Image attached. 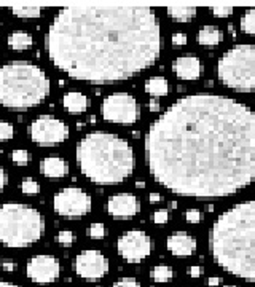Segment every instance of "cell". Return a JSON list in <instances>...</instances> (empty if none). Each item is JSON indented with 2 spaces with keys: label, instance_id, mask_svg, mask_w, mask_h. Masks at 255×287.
<instances>
[{
  "label": "cell",
  "instance_id": "f6af8a7d",
  "mask_svg": "<svg viewBox=\"0 0 255 287\" xmlns=\"http://www.w3.org/2000/svg\"><path fill=\"white\" fill-rule=\"evenodd\" d=\"M225 287H236V285H225Z\"/></svg>",
  "mask_w": 255,
  "mask_h": 287
},
{
  "label": "cell",
  "instance_id": "ffe728a7",
  "mask_svg": "<svg viewBox=\"0 0 255 287\" xmlns=\"http://www.w3.org/2000/svg\"><path fill=\"white\" fill-rule=\"evenodd\" d=\"M32 35L27 34V32H13V34H10L8 35V40H7V44H8V48H12L15 51H23V50H27L32 47Z\"/></svg>",
  "mask_w": 255,
  "mask_h": 287
},
{
  "label": "cell",
  "instance_id": "277c9868",
  "mask_svg": "<svg viewBox=\"0 0 255 287\" xmlns=\"http://www.w3.org/2000/svg\"><path fill=\"white\" fill-rule=\"evenodd\" d=\"M77 161L81 174L99 185L120 184L134 171V152L123 137L96 131L77 145Z\"/></svg>",
  "mask_w": 255,
  "mask_h": 287
},
{
  "label": "cell",
  "instance_id": "d6986e66",
  "mask_svg": "<svg viewBox=\"0 0 255 287\" xmlns=\"http://www.w3.org/2000/svg\"><path fill=\"white\" fill-rule=\"evenodd\" d=\"M198 44L203 47H216L220 44L222 34L216 26H204L198 32Z\"/></svg>",
  "mask_w": 255,
  "mask_h": 287
},
{
  "label": "cell",
  "instance_id": "60d3db41",
  "mask_svg": "<svg viewBox=\"0 0 255 287\" xmlns=\"http://www.w3.org/2000/svg\"><path fill=\"white\" fill-rule=\"evenodd\" d=\"M148 199H150L152 203H158V201H161L163 198H161V195H159V193H155V191H153V193H150V196H148Z\"/></svg>",
  "mask_w": 255,
  "mask_h": 287
},
{
  "label": "cell",
  "instance_id": "5bb4252c",
  "mask_svg": "<svg viewBox=\"0 0 255 287\" xmlns=\"http://www.w3.org/2000/svg\"><path fill=\"white\" fill-rule=\"evenodd\" d=\"M139 199L131 193H118L109 198L107 201V212L118 220L133 219L139 212Z\"/></svg>",
  "mask_w": 255,
  "mask_h": 287
},
{
  "label": "cell",
  "instance_id": "2e32d148",
  "mask_svg": "<svg viewBox=\"0 0 255 287\" xmlns=\"http://www.w3.org/2000/svg\"><path fill=\"white\" fill-rule=\"evenodd\" d=\"M173 70L180 80H198L203 72V64L196 56H180L174 61Z\"/></svg>",
  "mask_w": 255,
  "mask_h": 287
},
{
  "label": "cell",
  "instance_id": "e0dca14e",
  "mask_svg": "<svg viewBox=\"0 0 255 287\" xmlns=\"http://www.w3.org/2000/svg\"><path fill=\"white\" fill-rule=\"evenodd\" d=\"M40 173L50 179H61L69 174V163L58 156H47L40 163Z\"/></svg>",
  "mask_w": 255,
  "mask_h": 287
},
{
  "label": "cell",
  "instance_id": "9c48e42d",
  "mask_svg": "<svg viewBox=\"0 0 255 287\" xmlns=\"http://www.w3.org/2000/svg\"><path fill=\"white\" fill-rule=\"evenodd\" d=\"M55 212L66 219H80L91 211V196L81 188L67 187L59 190L53 198Z\"/></svg>",
  "mask_w": 255,
  "mask_h": 287
},
{
  "label": "cell",
  "instance_id": "d6a6232c",
  "mask_svg": "<svg viewBox=\"0 0 255 287\" xmlns=\"http://www.w3.org/2000/svg\"><path fill=\"white\" fill-rule=\"evenodd\" d=\"M112 287H141V284L137 282V279L134 278H121L116 281Z\"/></svg>",
  "mask_w": 255,
  "mask_h": 287
},
{
  "label": "cell",
  "instance_id": "ee69618b",
  "mask_svg": "<svg viewBox=\"0 0 255 287\" xmlns=\"http://www.w3.org/2000/svg\"><path fill=\"white\" fill-rule=\"evenodd\" d=\"M136 187H137V188H144L145 184H144V182H136Z\"/></svg>",
  "mask_w": 255,
  "mask_h": 287
},
{
  "label": "cell",
  "instance_id": "7a4b0ae2",
  "mask_svg": "<svg viewBox=\"0 0 255 287\" xmlns=\"http://www.w3.org/2000/svg\"><path fill=\"white\" fill-rule=\"evenodd\" d=\"M45 47L70 78L110 83L152 66L161 30L150 7H67L50 24Z\"/></svg>",
  "mask_w": 255,
  "mask_h": 287
},
{
  "label": "cell",
  "instance_id": "30bf717a",
  "mask_svg": "<svg viewBox=\"0 0 255 287\" xmlns=\"http://www.w3.org/2000/svg\"><path fill=\"white\" fill-rule=\"evenodd\" d=\"M69 126L55 118V116L44 115L40 118L34 120L29 126V136L30 139L38 145L50 147L56 145L69 139Z\"/></svg>",
  "mask_w": 255,
  "mask_h": 287
},
{
  "label": "cell",
  "instance_id": "ab89813d",
  "mask_svg": "<svg viewBox=\"0 0 255 287\" xmlns=\"http://www.w3.org/2000/svg\"><path fill=\"white\" fill-rule=\"evenodd\" d=\"M220 284V278H217V276H212V278L207 279V285L209 287H217Z\"/></svg>",
  "mask_w": 255,
  "mask_h": 287
},
{
  "label": "cell",
  "instance_id": "6da1fadb",
  "mask_svg": "<svg viewBox=\"0 0 255 287\" xmlns=\"http://www.w3.org/2000/svg\"><path fill=\"white\" fill-rule=\"evenodd\" d=\"M148 171L180 196L220 198L255 180V112L227 96L177 99L145 136Z\"/></svg>",
  "mask_w": 255,
  "mask_h": 287
},
{
  "label": "cell",
  "instance_id": "8fae6325",
  "mask_svg": "<svg viewBox=\"0 0 255 287\" xmlns=\"http://www.w3.org/2000/svg\"><path fill=\"white\" fill-rule=\"evenodd\" d=\"M116 249L128 263H139L150 255L152 239L142 230H130L118 238Z\"/></svg>",
  "mask_w": 255,
  "mask_h": 287
},
{
  "label": "cell",
  "instance_id": "52a82bcc",
  "mask_svg": "<svg viewBox=\"0 0 255 287\" xmlns=\"http://www.w3.org/2000/svg\"><path fill=\"white\" fill-rule=\"evenodd\" d=\"M219 80L235 91L255 90V45H235L217 62Z\"/></svg>",
  "mask_w": 255,
  "mask_h": 287
},
{
  "label": "cell",
  "instance_id": "cb8c5ba5",
  "mask_svg": "<svg viewBox=\"0 0 255 287\" xmlns=\"http://www.w3.org/2000/svg\"><path fill=\"white\" fill-rule=\"evenodd\" d=\"M8 10L18 18H38L41 15L40 7H10Z\"/></svg>",
  "mask_w": 255,
  "mask_h": 287
},
{
  "label": "cell",
  "instance_id": "4dcf8cb0",
  "mask_svg": "<svg viewBox=\"0 0 255 287\" xmlns=\"http://www.w3.org/2000/svg\"><path fill=\"white\" fill-rule=\"evenodd\" d=\"M210 13L217 18H227L233 13V7H212Z\"/></svg>",
  "mask_w": 255,
  "mask_h": 287
},
{
  "label": "cell",
  "instance_id": "4fadbf2b",
  "mask_svg": "<svg viewBox=\"0 0 255 287\" xmlns=\"http://www.w3.org/2000/svg\"><path fill=\"white\" fill-rule=\"evenodd\" d=\"M61 267L58 259L51 255H37L32 257L26 265V274L30 281L38 284H48L58 279Z\"/></svg>",
  "mask_w": 255,
  "mask_h": 287
},
{
  "label": "cell",
  "instance_id": "1f68e13d",
  "mask_svg": "<svg viewBox=\"0 0 255 287\" xmlns=\"http://www.w3.org/2000/svg\"><path fill=\"white\" fill-rule=\"evenodd\" d=\"M201 219H203V214H201V211L198 209H188L185 212V220L188 223H198L201 222Z\"/></svg>",
  "mask_w": 255,
  "mask_h": 287
},
{
  "label": "cell",
  "instance_id": "7c38bea8",
  "mask_svg": "<svg viewBox=\"0 0 255 287\" xmlns=\"http://www.w3.org/2000/svg\"><path fill=\"white\" fill-rule=\"evenodd\" d=\"M72 268L80 278L96 281L104 278L109 271V260L99 251H83L72 262Z\"/></svg>",
  "mask_w": 255,
  "mask_h": 287
},
{
  "label": "cell",
  "instance_id": "5b68a950",
  "mask_svg": "<svg viewBox=\"0 0 255 287\" xmlns=\"http://www.w3.org/2000/svg\"><path fill=\"white\" fill-rule=\"evenodd\" d=\"M50 93V80L29 61H10L0 67V104L7 109L35 107Z\"/></svg>",
  "mask_w": 255,
  "mask_h": 287
},
{
  "label": "cell",
  "instance_id": "83f0119b",
  "mask_svg": "<svg viewBox=\"0 0 255 287\" xmlns=\"http://www.w3.org/2000/svg\"><path fill=\"white\" fill-rule=\"evenodd\" d=\"M88 236L93 239H102L105 236V225L104 223H93L88 228Z\"/></svg>",
  "mask_w": 255,
  "mask_h": 287
},
{
  "label": "cell",
  "instance_id": "74e56055",
  "mask_svg": "<svg viewBox=\"0 0 255 287\" xmlns=\"http://www.w3.org/2000/svg\"><path fill=\"white\" fill-rule=\"evenodd\" d=\"M2 268L5 271H15L18 268V265L15 262H2Z\"/></svg>",
  "mask_w": 255,
  "mask_h": 287
},
{
  "label": "cell",
  "instance_id": "ba28073f",
  "mask_svg": "<svg viewBox=\"0 0 255 287\" xmlns=\"http://www.w3.org/2000/svg\"><path fill=\"white\" fill-rule=\"evenodd\" d=\"M101 113L105 121L133 125L139 118V105H137L136 98L131 94L113 93L102 101Z\"/></svg>",
  "mask_w": 255,
  "mask_h": 287
},
{
  "label": "cell",
  "instance_id": "7dc6e473",
  "mask_svg": "<svg viewBox=\"0 0 255 287\" xmlns=\"http://www.w3.org/2000/svg\"><path fill=\"white\" fill-rule=\"evenodd\" d=\"M0 26H2V21H0Z\"/></svg>",
  "mask_w": 255,
  "mask_h": 287
},
{
  "label": "cell",
  "instance_id": "7402d4cb",
  "mask_svg": "<svg viewBox=\"0 0 255 287\" xmlns=\"http://www.w3.org/2000/svg\"><path fill=\"white\" fill-rule=\"evenodd\" d=\"M166 12L173 19L180 21V23H187V21L193 19L196 16L195 7H167Z\"/></svg>",
  "mask_w": 255,
  "mask_h": 287
},
{
  "label": "cell",
  "instance_id": "b9f144b4",
  "mask_svg": "<svg viewBox=\"0 0 255 287\" xmlns=\"http://www.w3.org/2000/svg\"><path fill=\"white\" fill-rule=\"evenodd\" d=\"M0 287H19V285L12 284V282H7V281H0Z\"/></svg>",
  "mask_w": 255,
  "mask_h": 287
},
{
  "label": "cell",
  "instance_id": "e575fe53",
  "mask_svg": "<svg viewBox=\"0 0 255 287\" xmlns=\"http://www.w3.org/2000/svg\"><path fill=\"white\" fill-rule=\"evenodd\" d=\"M173 44L174 45H177V47H184V45H187V34H174L173 35Z\"/></svg>",
  "mask_w": 255,
  "mask_h": 287
},
{
  "label": "cell",
  "instance_id": "8992f818",
  "mask_svg": "<svg viewBox=\"0 0 255 287\" xmlns=\"http://www.w3.org/2000/svg\"><path fill=\"white\" fill-rule=\"evenodd\" d=\"M44 231L45 220L37 209L13 201L0 206V242L5 248H29Z\"/></svg>",
  "mask_w": 255,
  "mask_h": 287
},
{
  "label": "cell",
  "instance_id": "3957f363",
  "mask_svg": "<svg viewBox=\"0 0 255 287\" xmlns=\"http://www.w3.org/2000/svg\"><path fill=\"white\" fill-rule=\"evenodd\" d=\"M209 249L220 268L255 282V199L230 208L209 233Z\"/></svg>",
  "mask_w": 255,
  "mask_h": 287
},
{
  "label": "cell",
  "instance_id": "d4e9b609",
  "mask_svg": "<svg viewBox=\"0 0 255 287\" xmlns=\"http://www.w3.org/2000/svg\"><path fill=\"white\" fill-rule=\"evenodd\" d=\"M241 29L249 35H255V8L247 10L241 18Z\"/></svg>",
  "mask_w": 255,
  "mask_h": 287
},
{
  "label": "cell",
  "instance_id": "f1b7e54d",
  "mask_svg": "<svg viewBox=\"0 0 255 287\" xmlns=\"http://www.w3.org/2000/svg\"><path fill=\"white\" fill-rule=\"evenodd\" d=\"M15 136L13 126L7 121H0V141H10Z\"/></svg>",
  "mask_w": 255,
  "mask_h": 287
},
{
  "label": "cell",
  "instance_id": "4316f807",
  "mask_svg": "<svg viewBox=\"0 0 255 287\" xmlns=\"http://www.w3.org/2000/svg\"><path fill=\"white\" fill-rule=\"evenodd\" d=\"M58 244L61 248H70L73 242V233L70 230H61L56 238Z\"/></svg>",
  "mask_w": 255,
  "mask_h": 287
},
{
  "label": "cell",
  "instance_id": "836d02e7",
  "mask_svg": "<svg viewBox=\"0 0 255 287\" xmlns=\"http://www.w3.org/2000/svg\"><path fill=\"white\" fill-rule=\"evenodd\" d=\"M167 219H169V214H167L166 209H159L153 214V222L155 223H166Z\"/></svg>",
  "mask_w": 255,
  "mask_h": 287
},
{
  "label": "cell",
  "instance_id": "f35d334b",
  "mask_svg": "<svg viewBox=\"0 0 255 287\" xmlns=\"http://www.w3.org/2000/svg\"><path fill=\"white\" fill-rule=\"evenodd\" d=\"M148 109H150V112H159V102L152 99L150 102H148Z\"/></svg>",
  "mask_w": 255,
  "mask_h": 287
},
{
  "label": "cell",
  "instance_id": "8d00e7d4",
  "mask_svg": "<svg viewBox=\"0 0 255 287\" xmlns=\"http://www.w3.org/2000/svg\"><path fill=\"white\" fill-rule=\"evenodd\" d=\"M7 185V173H5V169L0 166V191H2Z\"/></svg>",
  "mask_w": 255,
  "mask_h": 287
},
{
  "label": "cell",
  "instance_id": "d590c367",
  "mask_svg": "<svg viewBox=\"0 0 255 287\" xmlns=\"http://www.w3.org/2000/svg\"><path fill=\"white\" fill-rule=\"evenodd\" d=\"M188 274L191 278H199L201 274H203V267H198V265H193V267L188 268Z\"/></svg>",
  "mask_w": 255,
  "mask_h": 287
},
{
  "label": "cell",
  "instance_id": "484cf974",
  "mask_svg": "<svg viewBox=\"0 0 255 287\" xmlns=\"http://www.w3.org/2000/svg\"><path fill=\"white\" fill-rule=\"evenodd\" d=\"M21 190H23L24 195H37L40 191V185H38V182H35L34 179L26 177L23 182H21Z\"/></svg>",
  "mask_w": 255,
  "mask_h": 287
},
{
  "label": "cell",
  "instance_id": "9a60e30c",
  "mask_svg": "<svg viewBox=\"0 0 255 287\" xmlns=\"http://www.w3.org/2000/svg\"><path fill=\"white\" fill-rule=\"evenodd\" d=\"M166 248L173 255L179 259H187L196 251V239L190 236L185 231H177L173 233L171 236L166 239Z\"/></svg>",
  "mask_w": 255,
  "mask_h": 287
},
{
  "label": "cell",
  "instance_id": "7bdbcfd3",
  "mask_svg": "<svg viewBox=\"0 0 255 287\" xmlns=\"http://www.w3.org/2000/svg\"><path fill=\"white\" fill-rule=\"evenodd\" d=\"M169 208H171V209H176V208H177V203H176V201H171V203H169Z\"/></svg>",
  "mask_w": 255,
  "mask_h": 287
},
{
  "label": "cell",
  "instance_id": "ac0fdd59",
  "mask_svg": "<svg viewBox=\"0 0 255 287\" xmlns=\"http://www.w3.org/2000/svg\"><path fill=\"white\" fill-rule=\"evenodd\" d=\"M62 105L70 113H83L88 109V98L83 93L70 91L62 98Z\"/></svg>",
  "mask_w": 255,
  "mask_h": 287
},
{
  "label": "cell",
  "instance_id": "f546056e",
  "mask_svg": "<svg viewBox=\"0 0 255 287\" xmlns=\"http://www.w3.org/2000/svg\"><path fill=\"white\" fill-rule=\"evenodd\" d=\"M10 158H12L13 161L18 163V165H26V163H29L30 155H29L27 150H13L12 155H10Z\"/></svg>",
  "mask_w": 255,
  "mask_h": 287
},
{
  "label": "cell",
  "instance_id": "bcb514c9",
  "mask_svg": "<svg viewBox=\"0 0 255 287\" xmlns=\"http://www.w3.org/2000/svg\"><path fill=\"white\" fill-rule=\"evenodd\" d=\"M0 265H2V259H0Z\"/></svg>",
  "mask_w": 255,
  "mask_h": 287
},
{
  "label": "cell",
  "instance_id": "603a6c76",
  "mask_svg": "<svg viewBox=\"0 0 255 287\" xmlns=\"http://www.w3.org/2000/svg\"><path fill=\"white\" fill-rule=\"evenodd\" d=\"M174 276H176L174 270L171 267H167V265H156L150 271V278L155 282H167L171 281Z\"/></svg>",
  "mask_w": 255,
  "mask_h": 287
},
{
  "label": "cell",
  "instance_id": "44dd1931",
  "mask_svg": "<svg viewBox=\"0 0 255 287\" xmlns=\"http://www.w3.org/2000/svg\"><path fill=\"white\" fill-rule=\"evenodd\" d=\"M145 91L148 94H152L153 98H159V96H166L169 91V83L163 77H153L150 80H147L145 83Z\"/></svg>",
  "mask_w": 255,
  "mask_h": 287
}]
</instances>
